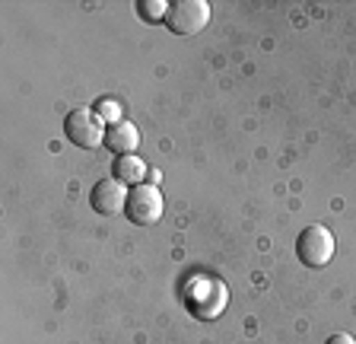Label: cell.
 Listing matches in <instances>:
<instances>
[{"label":"cell","instance_id":"6da1fadb","mask_svg":"<svg viewBox=\"0 0 356 344\" xmlns=\"http://www.w3.org/2000/svg\"><path fill=\"white\" fill-rule=\"evenodd\" d=\"M334 249H337L334 233L321 224H309L296 240V255L305 268H325V265H331Z\"/></svg>","mask_w":356,"mask_h":344},{"label":"cell","instance_id":"7a4b0ae2","mask_svg":"<svg viewBox=\"0 0 356 344\" xmlns=\"http://www.w3.org/2000/svg\"><path fill=\"white\" fill-rule=\"evenodd\" d=\"M64 134L74 147L96 150L105 143L108 127H105V121L96 115V109H74V112L64 118Z\"/></svg>","mask_w":356,"mask_h":344},{"label":"cell","instance_id":"3957f363","mask_svg":"<svg viewBox=\"0 0 356 344\" xmlns=\"http://www.w3.org/2000/svg\"><path fill=\"white\" fill-rule=\"evenodd\" d=\"M165 210V198L163 191L156 185H137L131 188V195H127V208H124V217L137 226H153L159 224Z\"/></svg>","mask_w":356,"mask_h":344},{"label":"cell","instance_id":"277c9868","mask_svg":"<svg viewBox=\"0 0 356 344\" xmlns=\"http://www.w3.org/2000/svg\"><path fill=\"white\" fill-rule=\"evenodd\" d=\"M210 23V3L207 0H178L169 7V16H165V26H169L175 36H197L204 32Z\"/></svg>","mask_w":356,"mask_h":344},{"label":"cell","instance_id":"5b68a950","mask_svg":"<svg viewBox=\"0 0 356 344\" xmlns=\"http://www.w3.org/2000/svg\"><path fill=\"white\" fill-rule=\"evenodd\" d=\"M127 195H131V188L111 175V179H99L96 182V188L89 191V204H92L96 214L115 217V214H121V210L127 208Z\"/></svg>","mask_w":356,"mask_h":344},{"label":"cell","instance_id":"8992f818","mask_svg":"<svg viewBox=\"0 0 356 344\" xmlns=\"http://www.w3.org/2000/svg\"><path fill=\"white\" fill-rule=\"evenodd\" d=\"M137 143H140V131H137V125H131V121L111 125L108 134H105V147H108L111 153H118V157H131L134 150H137Z\"/></svg>","mask_w":356,"mask_h":344},{"label":"cell","instance_id":"52a82bcc","mask_svg":"<svg viewBox=\"0 0 356 344\" xmlns=\"http://www.w3.org/2000/svg\"><path fill=\"white\" fill-rule=\"evenodd\" d=\"M115 179L124 182L127 188H137V185H143V179H149V169L137 153H131V157H118L115 159Z\"/></svg>","mask_w":356,"mask_h":344},{"label":"cell","instance_id":"ba28073f","mask_svg":"<svg viewBox=\"0 0 356 344\" xmlns=\"http://www.w3.org/2000/svg\"><path fill=\"white\" fill-rule=\"evenodd\" d=\"M137 13H140L147 23H165L169 3H163V0H140V3H137Z\"/></svg>","mask_w":356,"mask_h":344},{"label":"cell","instance_id":"9c48e42d","mask_svg":"<svg viewBox=\"0 0 356 344\" xmlns=\"http://www.w3.org/2000/svg\"><path fill=\"white\" fill-rule=\"evenodd\" d=\"M96 115H99V118H102L108 127L118 125V121H124V118H121V115H124V109H121L118 99H99V102H96Z\"/></svg>","mask_w":356,"mask_h":344},{"label":"cell","instance_id":"30bf717a","mask_svg":"<svg viewBox=\"0 0 356 344\" xmlns=\"http://www.w3.org/2000/svg\"><path fill=\"white\" fill-rule=\"evenodd\" d=\"M325 344H356V338L347 335V331H337V335H331Z\"/></svg>","mask_w":356,"mask_h":344}]
</instances>
